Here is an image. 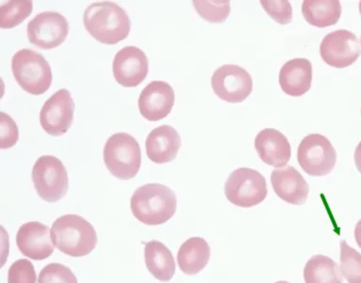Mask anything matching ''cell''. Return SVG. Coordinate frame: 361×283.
Segmentation results:
<instances>
[{"label":"cell","instance_id":"6da1fadb","mask_svg":"<svg viewBox=\"0 0 361 283\" xmlns=\"http://www.w3.org/2000/svg\"><path fill=\"white\" fill-rule=\"evenodd\" d=\"M85 28L98 42L116 44L127 38L131 30L128 14L111 1L93 3L84 11Z\"/></svg>","mask_w":361,"mask_h":283},{"label":"cell","instance_id":"7a4b0ae2","mask_svg":"<svg viewBox=\"0 0 361 283\" xmlns=\"http://www.w3.org/2000/svg\"><path fill=\"white\" fill-rule=\"evenodd\" d=\"M176 209V194L161 183L141 186L131 198L132 213L143 224H164L174 216Z\"/></svg>","mask_w":361,"mask_h":283},{"label":"cell","instance_id":"3957f363","mask_svg":"<svg viewBox=\"0 0 361 283\" xmlns=\"http://www.w3.org/2000/svg\"><path fill=\"white\" fill-rule=\"evenodd\" d=\"M51 240L62 253L71 257H83L97 245V234L89 222L78 215L59 217L51 228Z\"/></svg>","mask_w":361,"mask_h":283},{"label":"cell","instance_id":"277c9868","mask_svg":"<svg viewBox=\"0 0 361 283\" xmlns=\"http://www.w3.org/2000/svg\"><path fill=\"white\" fill-rule=\"evenodd\" d=\"M14 78L25 92L42 95L52 84V70L47 59L31 49H21L11 59Z\"/></svg>","mask_w":361,"mask_h":283},{"label":"cell","instance_id":"5b68a950","mask_svg":"<svg viewBox=\"0 0 361 283\" xmlns=\"http://www.w3.org/2000/svg\"><path fill=\"white\" fill-rule=\"evenodd\" d=\"M104 162L113 176L121 180L132 179L140 169V144L127 133H116L104 147Z\"/></svg>","mask_w":361,"mask_h":283},{"label":"cell","instance_id":"8992f818","mask_svg":"<svg viewBox=\"0 0 361 283\" xmlns=\"http://www.w3.org/2000/svg\"><path fill=\"white\" fill-rule=\"evenodd\" d=\"M226 198L233 205L251 208L267 196L265 178L256 169L240 168L230 174L224 188Z\"/></svg>","mask_w":361,"mask_h":283},{"label":"cell","instance_id":"52a82bcc","mask_svg":"<svg viewBox=\"0 0 361 283\" xmlns=\"http://www.w3.org/2000/svg\"><path fill=\"white\" fill-rule=\"evenodd\" d=\"M32 182L37 193L47 203L61 200L69 188V178L63 163L53 155H42L34 164Z\"/></svg>","mask_w":361,"mask_h":283},{"label":"cell","instance_id":"ba28073f","mask_svg":"<svg viewBox=\"0 0 361 283\" xmlns=\"http://www.w3.org/2000/svg\"><path fill=\"white\" fill-rule=\"evenodd\" d=\"M298 160L307 174L322 177L334 169L337 152L329 138L320 134H310L299 144Z\"/></svg>","mask_w":361,"mask_h":283},{"label":"cell","instance_id":"9c48e42d","mask_svg":"<svg viewBox=\"0 0 361 283\" xmlns=\"http://www.w3.org/2000/svg\"><path fill=\"white\" fill-rule=\"evenodd\" d=\"M214 92L227 103H242L252 92V78L238 65L226 64L214 71L211 79Z\"/></svg>","mask_w":361,"mask_h":283},{"label":"cell","instance_id":"30bf717a","mask_svg":"<svg viewBox=\"0 0 361 283\" xmlns=\"http://www.w3.org/2000/svg\"><path fill=\"white\" fill-rule=\"evenodd\" d=\"M27 38L35 47L49 50L63 44L69 34V23L62 14L44 11L27 24Z\"/></svg>","mask_w":361,"mask_h":283},{"label":"cell","instance_id":"8fae6325","mask_svg":"<svg viewBox=\"0 0 361 283\" xmlns=\"http://www.w3.org/2000/svg\"><path fill=\"white\" fill-rule=\"evenodd\" d=\"M75 103L71 92L62 89L54 93L42 106L39 123L47 134L59 137L67 133L73 121Z\"/></svg>","mask_w":361,"mask_h":283},{"label":"cell","instance_id":"7c38bea8","mask_svg":"<svg viewBox=\"0 0 361 283\" xmlns=\"http://www.w3.org/2000/svg\"><path fill=\"white\" fill-rule=\"evenodd\" d=\"M360 54L357 37L345 30L327 34L320 45V55L323 61L329 66L340 69L354 64Z\"/></svg>","mask_w":361,"mask_h":283},{"label":"cell","instance_id":"4fadbf2b","mask_svg":"<svg viewBox=\"0 0 361 283\" xmlns=\"http://www.w3.org/2000/svg\"><path fill=\"white\" fill-rule=\"evenodd\" d=\"M112 70L118 84L124 88H135L148 76V58L140 48L126 47L116 54Z\"/></svg>","mask_w":361,"mask_h":283},{"label":"cell","instance_id":"5bb4252c","mask_svg":"<svg viewBox=\"0 0 361 283\" xmlns=\"http://www.w3.org/2000/svg\"><path fill=\"white\" fill-rule=\"evenodd\" d=\"M173 89L165 81H152L147 85L138 98V109L143 118L157 121L166 118L174 106Z\"/></svg>","mask_w":361,"mask_h":283},{"label":"cell","instance_id":"9a60e30c","mask_svg":"<svg viewBox=\"0 0 361 283\" xmlns=\"http://www.w3.org/2000/svg\"><path fill=\"white\" fill-rule=\"evenodd\" d=\"M16 244L23 255L34 261L47 259L55 250L50 229L37 222L25 223L20 227Z\"/></svg>","mask_w":361,"mask_h":283},{"label":"cell","instance_id":"2e32d148","mask_svg":"<svg viewBox=\"0 0 361 283\" xmlns=\"http://www.w3.org/2000/svg\"><path fill=\"white\" fill-rule=\"evenodd\" d=\"M271 183L276 196L293 205H303L310 193V186L298 169L293 167L274 169Z\"/></svg>","mask_w":361,"mask_h":283},{"label":"cell","instance_id":"e0dca14e","mask_svg":"<svg viewBox=\"0 0 361 283\" xmlns=\"http://www.w3.org/2000/svg\"><path fill=\"white\" fill-rule=\"evenodd\" d=\"M254 146L262 162L276 169L286 167L292 154L287 138L274 128L262 130L257 135Z\"/></svg>","mask_w":361,"mask_h":283},{"label":"cell","instance_id":"ac0fdd59","mask_svg":"<svg viewBox=\"0 0 361 283\" xmlns=\"http://www.w3.org/2000/svg\"><path fill=\"white\" fill-rule=\"evenodd\" d=\"M180 137L171 126L157 127L146 140V152L149 159L157 164L171 162L180 148Z\"/></svg>","mask_w":361,"mask_h":283},{"label":"cell","instance_id":"d6986e66","mask_svg":"<svg viewBox=\"0 0 361 283\" xmlns=\"http://www.w3.org/2000/svg\"><path fill=\"white\" fill-rule=\"evenodd\" d=\"M279 85L287 95L299 97L312 87V65L307 59H293L287 61L279 72Z\"/></svg>","mask_w":361,"mask_h":283},{"label":"cell","instance_id":"ffe728a7","mask_svg":"<svg viewBox=\"0 0 361 283\" xmlns=\"http://www.w3.org/2000/svg\"><path fill=\"white\" fill-rule=\"evenodd\" d=\"M211 257V250L205 239L191 237L179 248L177 262L185 275L194 276L204 270Z\"/></svg>","mask_w":361,"mask_h":283},{"label":"cell","instance_id":"44dd1931","mask_svg":"<svg viewBox=\"0 0 361 283\" xmlns=\"http://www.w3.org/2000/svg\"><path fill=\"white\" fill-rule=\"evenodd\" d=\"M145 263L149 272L159 282H168L175 275L176 265L171 251L157 240L146 243Z\"/></svg>","mask_w":361,"mask_h":283},{"label":"cell","instance_id":"7402d4cb","mask_svg":"<svg viewBox=\"0 0 361 283\" xmlns=\"http://www.w3.org/2000/svg\"><path fill=\"white\" fill-rule=\"evenodd\" d=\"M302 14L313 27H330L337 24L340 19L341 2L338 0H306L302 5Z\"/></svg>","mask_w":361,"mask_h":283},{"label":"cell","instance_id":"603a6c76","mask_svg":"<svg viewBox=\"0 0 361 283\" xmlns=\"http://www.w3.org/2000/svg\"><path fill=\"white\" fill-rule=\"evenodd\" d=\"M305 283H343L340 267L329 257L314 255L305 265Z\"/></svg>","mask_w":361,"mask_h":283},{"label":"cell","instance_id":"cb8c5ba5","mask_svg":"<svg viewBox=\"0 0 361 283\" xmlns=\"http://www.w3.org/2000/svg\"><path fill=\"white\" fill-rule=\"evenodd\" d=\"M33 10L30 0H13L4 3L0 7V27L13 28L24 22Z\"/></svg>","mask_w":361,"mask_h":283},{"label":"cell","instance_id":"d4e9b609","mask_svg":"<svg viewBox=\"0 0 361 283\" xmlns=\"http://www.w3.org/2000/svg\"><path fill=\"white\" fill-rule=\"evenodd\" d=\"M340 270L348 283H361V254L350 247L345 240L340 242Z\"/></svg>","mask_w":361,"mask_h":283},{"label":"cell","instance_id":"484cf974","mask_svg":"<svg viewBox=\"0 0 361 283\" xmlns=\"http://www.w3.org/2000/svg\"><path fill=\"white\" fill-rule=\"evenodd\" d=\"M194 8L202 18L210 23H222L231 13V3L223 1H193Z\"/></svg>","mask_w":361,"mask_h":283},{"label":"cell","instance_id":"4316f807","mask_svg":"<svg viewBox=\"0 0 361 283\" xmlns=\"http://www.w3.org/2000/svg\"><path fill=\"white\" fill-rule=\"evenodd\" d=\"M38 283H78L73 271L66 265L50 264L42 268Z\"/></svg>","mask_w":361,"mask_h":283},{"label":"cell","instance_id":"83f0119b","mask_svg":"<svg viewBox=\"0 0 361 283\" xmlns=\"http://www.w3.org/2000/svg\"><path fill=\"white\" fill-rule=\"evenodd\" d=\"M259 3L268 16L279 24L287 25L292 22L293 8L289 1H286V0H279V1L264 0Z\"/></svg>","mask_w":361,"mask_h":283},{"label":"cell","instance_id":"f1b7e54d","mask_svg":"<svg viewBox=\"0 0 361 283\" xmlns=\"http://www.w3.org/2000/svg\"><path fill=\"white\" fill-rule=\"evenodd\" d=\"M35 268L25 259L14 262L8 273V283H36Z\"/></svg>","mask_w":361,"mask_h":283},{"label":"cell","instance_id":"f546056e","mask_svg":"<svg viewBox=\"0 0 361 283\" xmlns=\"http://www.w3.org/2000/svg\"><path fill=\"white\" fill-rule=\"evenodd\" d=\"M18 140L19 130L16 121L6 113H0V148L10 149Z\"/></svg>","mask_w":361,"mask_h":283},{"label":"cell","instance_id":"4dcf8cb0","mask_svg":"<svg viewBox=\"0 0 361 283\" xmlns=\"http://www.w3.org/2000/svg\"><path fill=\"white\" fill-rule=\"evenodd\" d=\"M354 158L355 167H357V171L361 174V141L358 143L357 148H355Z\"/></svg>","mask_w":361,"mask_h":283},{"label":"cell","instance_id":"1f68e13d","mask_svg":"<svg viewBox=\"0 0 361 283\" xmlns=\"http://www.w3.org/2000/svg\"><path fill=\"white\" fill-rule=\"evenodd\" d=\"M354 236L355 242H357L358 247L361 248V219L358 220L357 225H355Z\"/></svg>","mask_w":361,"mask_h":283},{"label":"cell","instance_id":"d6a6232c","mask_svg":"<svg viewBox=\"0 0 361 283\" xmlns=\"http://www.w3.org/2000/svg\"><path fill=\"white\" fill-rule=\"evenodd\" d=\"M275 283H290V282H285V281H279V282H276Z\"/></svg>","mask_w":361,"mask_h":283},{"label":"cell","instance_id":"836d02e7","mask_svg":"<svg viewBox=\"0 0 361 283\" xmlns=\"http://www.w3.org/2000/svg\"><path fill=\"white\" fill-rule=\"evenodd\" d=\"M360 16H361V1L360 2Z\"/></svg>","mask_w":361,"mask_h":283},{"label":"cell","instance_id":"e575fe53","mask_svg":"<svg viewBox=\"0 0 361 283\" xmlns=\"http://www.w3.org/2000/svg\"><path fill=\"white\" fill-rule=\"evenodd\" d=\"M360 44H361V39H360Z\"/></svg>","mask_w":361,"mask_h":283},{"label":"cell","instance_id":"d590c367","mask_svg":"<svg viewBox=\"0 0 361 283\" xmlns=\"http://www.w3.org/2000/svg\"><path fill=\"white\" fill-rule=\"evenodd\" d=\"M360 112H361V110H360Z\"/></svg>","mask_w":361,"mask_h":283}]
</instances>
